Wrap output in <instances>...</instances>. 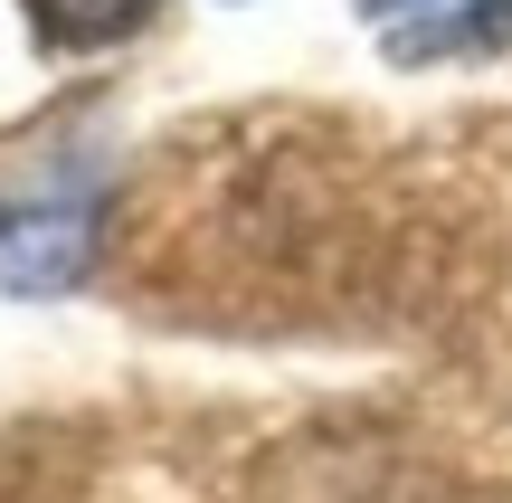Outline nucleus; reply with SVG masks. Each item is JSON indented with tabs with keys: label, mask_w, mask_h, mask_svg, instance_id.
Instances as JSON below:
<instances>
[{
	"label": "nucleus",
	"mask_w": 512,
	"mask_h": 503,
	"mask_svg": "<svg viewBox=\"0 0 512 503\" xmlns=\"http://www.w3.org/2000/svg\"><path fill=\"white\" fill-rule=\"evenodd\" d=\"M105 247L95 171H19L0 181V295H76Z\"/></svg>",
	"instance_id": "obj_1"
},
{
	"label": "nucleus",
	"mask_w": 512,
	"mask_h": 503,
	"mask_svg": "<svg viewBox=\"0 0 512 503\" xmlns=\"http://www.w3.org/2000/svg\"><path fill=\"white\" fill-rule=\"evenodd\" d=\"M503 48H512V0H446V10L389 29V67H456V57H503Z\"/></svg>",
	"instance_id": "obj_2"
},
{
	"label": "nucleus",
	"mask_w": 512,
	"mask_h": 503,
	"mask_svg": "<svg viewBox=\"0 0 512 503\" xmlns=\"http://www.w3.org/2000/svg\"><path fill=\"white\" fill-rule=\"evenodd\" d=\"M152 10H162V0H29L48 48H114V38H133Z\"/></svg>",
	"instance_id": "obj_3"
},
{
	"label": "nucleus",
	"mask_w": 512,
	"mask_h": 503,
	"mask_svg": "<svg viewBox=\"0 0 512 503\" xmlns=\"http://www.w3.org/2000/svg\"><path fill=\"white\" fill-rule=\"evenodd\" d=\"M370 19H408V10H446V0H361Z\"/></svg>",
	"instance_id": "obj_4"
}]
</instances>
